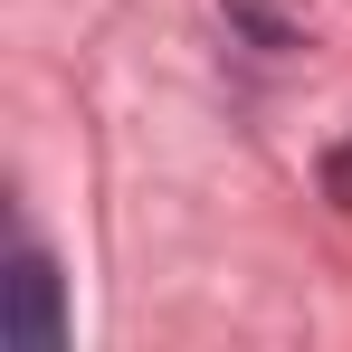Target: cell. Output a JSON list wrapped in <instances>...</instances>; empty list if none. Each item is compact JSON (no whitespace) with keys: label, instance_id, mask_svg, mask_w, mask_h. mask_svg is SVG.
<instances>
[{"label":"cell","instance_id":"cell-1","mask_svg":"<svg viewBox=\"0 0 352 352\" xmlns=\"http://www.w3.org/2000/svg\"><path fill=\"white\" fill-rule=\"evenodd\" d=\"M0 343L10 352H58L67 343V295H58L48 248H19L10 257V276H0Z\"/></svg>","mask_w":352,"mask_h":352}]
</instances>
